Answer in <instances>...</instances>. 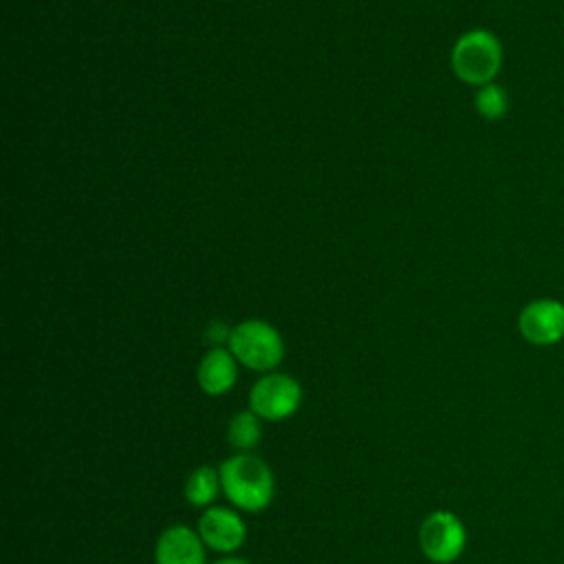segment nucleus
<instances>
[{"label": "nucleus", "instance_id": "20e7f679", "mask_svg": "<svg viewBox=\"0 0 564 564\" xmlns=\"http://www.w3.org/2000/svg\"><path fill=\"white\" fill-rule=\"evenodd\" d=\"M467 546L465 522L447 509H436L425 516L419 527V549L432 564L456 562Z\"/></svg>", "mask_w": 564, "mask_h": 564}, {"label": "nucleus", "instance_id": "39448f33", "mask_svg": "<svg viewBox=\"0 0 564 564\" xmlns=\"http://www.w3.org/2000/svg\"><path fill=\"white\" fill-rule=\"evenodd\" d=\"M302 403L300 383L284 372H264L249 390V410L262 421L291 419Z\"/></svg>", "mask_w": 564, "mask_h": 564}, {"label": "nucleus", "instance_id": "f8f14e48", "mask_svg": "<svg viewBox=\"0 0 564 564\" xmlns=\"http://www.w3.org/2000/svg\"><path fill=\"white\" fill-rule=\"evenodd\" d=\"M476 110L480 112V117L489 119V121H498L507 115L509 110V99H507V90L498 84H485L480 86V90L476 93Z\"/></svg>", "mask_w": 564, "mask_h": 564}, {"label": "nucleus", "instance_id": "f03ea898", "mask_svg": "<svg viewBox=\"0 0 564 564\" xmlns=\"http://www.w3.org/2000/svg\"><path fill=\"white\" fill-rule=\"evenodd\" d=\"M452 68L465 84H491L502 68L500 40L487 29H471L463 33L452 48Z\"/></svg>", "mask_w": 564, "mask_h": 564}, {"label": "nucleus", "instance_id": "423d86ee", "mask_svg": "<svg viewBox=\"0 0 564 564\" xmlns=\"http://www.w3.org/2000/svg\"><path fill=\"white\" fill-rule=\"evenodd\" d=\"M196 531L207 546V551L220 553V555H234L242 549L247 540V524L238 509L234 507H218L212 505L203 509Z\"/></svg>", "mask_w": 564, "mask_h": 564}, {"label": "nucleus", "instance_id": "1a4fd4ad", "mask_svg": "<svg viewBox=\"0 0 564 564\" xmlns=\"http://www.w3.org/2000/svg\"><path fill=\"white\" fill-rule=\"evenodd\" d=\"M196 381L209 397L227 394L238 381V361L229 348H212L198 364Z\"/></svg>", "mask_w": 564, "mask_h": 564}, {"label": "nucleus", "instance_id": "9d476101", "mask_svg": "<svg viewBox=\"0 0 564 564\" xmlns=\"http://www.w3.org/2000/svg\"><path fill=\"white\" fill-rule=\"evenodd\" d=\"M218 494H223L220 471L218 467H212V465H198L196 469H192L183 485V496L187 505L196 509L212 507Z\"/></svg>", "mask_w": 564, "mask_h": 564}, {"label": "nucleus", "instance_id": "9b49d317", "mask_svg": "<svg viewBox=\"0 0 564 564\" xmlns=\"http://www.w3.org/2000/svg\"><path fill=\"white\" fill-rule=\"evenodd\" d=\"M262 438V419L251 410H240L229 419L227 441L236 452L251 454Z\"/></svg>", "mask_w": 564, "mask_h": 564}, {"label": "nucleus", "instance_id": "ddd939ff", "mask_svg": "<svg viewBox=\"0 0 564 564\" xmlns=\"http://www.w3.org/2000/svg\"><path fill=\"white\" fill-rule=\"evenodd\" d=\"M212 564H251V562H247L245 557H238V555H223L220 560H216Z\"/></svg>", "mask_w": 564, "mask_h": 564}, {"label": "nucleus", "instance_id": "6e6552de", "mask_svg": "<svg viewBox=\"0 0 564 564\" xmlns=\"http://www.w3.org/2000/svg\"><path fill=\"white\" fill-rule=\"evenodd\" d=\"M154 564H207V546L189 524H170L154 544Z\"/></svg>", "mask_w": 564, "mask_h": 564}, {"label": "nucleus", "instance_id": "f257e3e1", "mask_svg": "<svg viewBox=\"0 0 564 564\" xmlns=\"http://www.w3.org/2000/svg\"><path fill=\"white\" fill-rule=\"evenodd\" d=\"M218 471L223 496L240 513H260L273 502L275 478L262 458L236 452L218 465Z\"/></svg>", "mask_w": 564, "mask_h": 564}, {"label": "nucleus", "instance_id": "0eeeda50", "mask_svg": "<svg viewBox=\"0 0 564 564\" xmlns=\"http://www.w3.org/2000/svg\"><path fill=\"white\" fill-rule=\"evenodd\" d=\"M518 330L533 346H553L564 339V302L555 297H538L522 306Z\"/></svg>", "mask_w": 564, "mask_h": 564}, {"label": "nucleus", "instance_id": "7ed1b4c3", "mask_svg": "<svg viewBox=\"0 0 564 564\" xmlns=\"http://www.w3.org/2000/svg\"><path fill=\"white\" fill-rule=\"evenodd\" d=\"M227 344L236 361L256 372L273 370L284 357L280 333L262 319H245L234 326Z\"/></svg>", "mask_w": 564, "mask_h": 564}]
</instances>
